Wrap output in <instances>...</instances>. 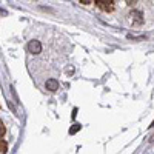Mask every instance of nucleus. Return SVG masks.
<instances>
[{"instance_id": "f257e3e1", "label": "nucleus", "mask_w": 154, "mask_h": 154, "mask_svg": "<svg viewBox=\"0 0 154 154\" xmlns=\"http://www.w3.org/2000/svg\"><path fill=\"white\" fill-rule=\"evenodd\" d=\"M96 5L105 12H112L116 5H114V0H96Z\"/></svg>"}, {"instance_id": "f03ea898", "label": "nucleus", "mask_w": 154, "mask_h": 154, "mask_svg": "<svg viewBox=\"0 0 154 154\" xmlns=\"http://www.w3.org/2000/svg\"><path fill=\"white\" fill-rule=\"evenodd\" d=\"M28 49H29V53H31V54H38V53L42 51V45H40V42L32 40V42H29Z\"/></svg>"}, {"instance_id": "7ed1b4c3", "label": "nucleus", "mask_w": 154, "mask_h": 154, "mask_svg": "<svg viewBox=\"0 0 154 154\" xmlns=\"http://www.w3.org/2000/svg\"><path fill=\"white\" fill-rule=\"evenodd\" d=\"M46 89H49V91H57V89H59V83H57V80H54V79L46 80Z\"/></svg>"}, {"instance_id": "20e7f679", "label": "nucleus", "mask_w": 154, "mask_h": 154, "mask_svg": "<svg viewBox=\"0 0 154 154\" xmlns=\"http://www.w3.org/2000/svg\"><path fill=\"white\" fill-rule=\"evenodd\" d=\"M8 151V143H6V140H0V152L5 154Z\"/></svg>"}, {"instance_id": "39448f33", "label": "nucleus", "mask_w": 154, "mask_h": 154, "mask_svg": "<svg viewBox=\"0 0 154 154\" xmlns=\"http://www.w3.org/2000/svg\"><path fill=\"white\" fill-rule=\"evenodd\" d=\"M5 133H6V128H5V125H3V122L0 120V139H2L3 136H5Z\"/></svg>"}, {"instance_id": "423d86ee", "label": "nucleus", "mask_w": 154, "mask_h": 154, "mask_svg": "<svg viewBox=\"0 0 154 154\" xmlns=\"http://www.w3.org/2000/svg\"><path fill=\"white\" fill-rule=\"evenodd\" d=\"M79 130H80V125H74V128H72V130H69V133H71V134H74V133L79 131Z\"/></svg>"}, {"instance_id": "0eeeda50", "label": "nucleus", "mask_w": 154, "mask_h": 154, "mask_svg": "<svg viewBox=\"0 0 154 154\" xmlns=\"http://www.w3.org/2000/svg\"><path fill=\"white\" fill-rule=\"evenodd\" d=\"M80 2H82L83 5H91V3L94 2V0H80Z\"/></svg>"}, {"instance_id": "6e6552de", "label": "nucleus", "mask_w": 154, "mask_h": 154, "mask_svg": "<svg viewBox=\"0 0 154 154\" xmlns=\"http://www.w3.org/2000/svg\"><path fill=\"white\" fill-rule=\"evenodd\" d=\"M137 2H139V0H126V3H128V5H136Z\"/></svg>"}]
</instances>
